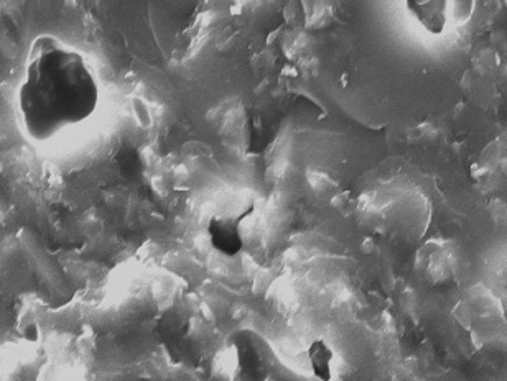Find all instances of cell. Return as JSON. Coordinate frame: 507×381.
I'll list each match as a JSON object with an SVG mask.
<instances>
[{"label":"cell","instance_id":"cell-1","mask_svg":"<svg viewBox=\"0 0 507 381\" xmlns=\"http://www.w3.org/2000/svg\"><path fill=\"white\" fill-rule=\"evenodd\" d=\"M100 100V81L84 56L53 35L35 38L13 100L19 127L30 142H52L88 122Z\"/></svg>","mask_w":507,"mask_h":381},{"label":"cell","instance_id":"cell-2","mask_svg":"<svg viewBox=\"0 0 507 381\" xmlns=\"http://www.w3.org/2000/svg\"><path fill=\"white\" fill-rule=\"evenodd\" d=\"M208 235L211 247L228 258L237 257L243 251L244 235L239 218L224 214L213 216L208 222Z\"/></svg>","mask_w":507,"mask_h":381},{"label":"cell","instance_id":"cell-3","mask_svg":"<svg viewBox=\"0 0 507 381\" xmlns=\"http://www.w3.org/2000/svg\"><path fill=\"white\" fill-rule=\"evenodd\" d=\"M408 13L415 22L431 35L439 36L447 30L448 23V2L447 0H408Z\"/></svg>","mask_w":507,"mask_h":381},{"label":"cell","instance_id":"cell-4","mask_svg":"<svg viewBox=\"0 0 507 381\" xmlns=\"http://www.w3.org/2000/svg\"><path fill=\"white\" fill-rule=\"evenodd\" d=\"M307 360H309L310 371L317 381H331L334 377V352L330 345L323 340H313L307 349Z\"/></svg>","mask_w":507,"mask_h":381},{"label":"cell","instance_id":"cell-5","mask_svg":"<svg viewBox=\"0 0 507 381\" xmlns=\"http://www.w3.org/2000/svg\"><path fill=\"white\" fill-rule=\"evenodd\" d=\"M450 5H452L453 9H448V12H452V17L455 22H470V19L473 17L474 13L473 0H460V2H452Z\"/></svg>","mask_w":507,"mask_h":381},{"label":"cell","instance_id":"cell-6","mask_svg":"<svg viewBox=\"0 0 507 381\" xmlns=\"http://www.w3.org/2000/svg\"><path fill=\"white\" fill-rule=\"evenodd\" d=\"M23 334H25V338L30 340V342H36L38 336H40L38 334V327L35 326V324H30V326L27 327Z\"/></svg>","mask_w":507,"mask_h":381},{"label":"cell","instance_id":"cell-7","mask_svg":"<svg viewBox=\"0 0 507 381\" xmlns=\"http://www.w3.org/2000/svg\"><path fill=\"white\" fill-rule=\"evenodd\" d=\"M506 294H507V290H506Z\"/></svg>","mask_w":507,"mask_h":381}]
</instances>
